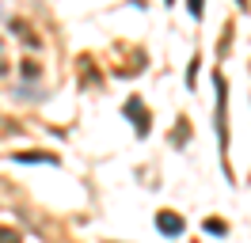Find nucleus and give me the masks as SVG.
<instances>
[{
  "label": "nucleus",
  "instance_id": "20e7f679",
  "mask_svg": "<svg viewBox=\"0 0 251 243\" xmlns=\"http://www.w3.org/2000/svg\"><path fill=\"white\" fill-rule=\"evenodd\" d=\"M16 160H19V164H31V160H38V164H53V156H50V152H19Z\"/></svg>",
  "mask_w": 251,
  "mask_h": 243
},
{
  "label": "nucleus",
  "instance_id": "6e6552de",
  "mask_svg": "<svg viewBox=\"0 0 251 243\" xmlns=\"http://www.w3.org/2000/svg\"><path fill=\"white\" fill-rule=\"evenodd\" d=\"M164 4H175V0H164Z\"/></svg>",
  "mask_w": 251,
  "mask_h": 243
},
{
  "label": "nucleus",
  "instance_id": "f03ea898",
  "mask_svg": "<svg viewBox=\"0 0 251 243\" xmlns=\"http://www.w3.org/2000/svg\"><path fill=\"white\" fill-rule=\"evenodd\" d=\"M156 228L164 236H179V232H183V217H175V213H156Z\"/></svg>",
  "mask_w": 251,
  "mask_h": 243
},
{
  "label": "nucleus",
  "instance_id": "f257e3e1",
  "mask_svg": "<svg viewBox=\"0 0 251 243\" xmlns=\"http://www.w3.org/2000/svg\"><path fill=\"white\" fill-rule=\"evenodd\" d=\"M217 133H221V148H228V122H225V76H217Z\"/></svg>",
  "mask_w": 251,
  "mask_h": 243
},
{
  "label": "nucleus",
  "instance_id": "39448f33",
  "mask_svg": "<svg viewBox=\"0 0 251 243\" xmlns=\"http://www.w3.org/2000/svg\"><path fill=\"white\" fill-rule=\"evenodd\" d=\"M0 243H23V236L16 228H0Z\"/></svg>",
  "mask_w": 251,
  "mask_h": 243
},
{
  "label": "nucleus",
  "instance_id": "0eeeda50",
  "mask_svg": "<svg viewBox=\"0 0 251 243\" xmlns=\"http://www.w3.org/2000/svg\"><path fill=\"white\" fill-rule=\"evenodd\" d=\"M190 12H194V15H202V0H190Z\"/></svg>",
  "mask_w": 251,
  "mask_h": 243
},
{
  "label": "nucleus",
  "instance_id": "423d86ee",
  "mask_svg": "<svg viewBox=\"0 0 251 243\" xmlns=\"http://www.w3.org/2000/svg\"><path fill=\"white\" fill-rule=\"evenodd\" d=\"M205 232H217V236H225V224H221V220H205Z\"/></svg>",
  "mask_w": 251,
  "mask_h": 243
},
{
  "label": "nucleus",
  "instance_id": "7ed1b4c3",
  "mask_svg": "<svg viewBox=\"0 0 251 243\" xmlns=\"http://www.w3.org/2000/svg\"><path fill=\"white\" fill-rule=\"evenodd\" d=\"M126 110H129V114L137 118V133H145V129H149V122H145V110H141V103H137V99H129V106H126Z\"/></svg>",
  "mask_w": 251,
  "mask_h": 243
}]
</instances>
